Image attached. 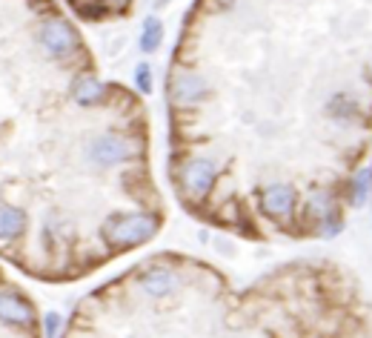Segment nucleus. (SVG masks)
Instances as JSON below:
<instances>
[{"label":"nucleus","mask_w":372,"mask_h":338,"mask_svg":"<svg viewBox=\"0 0 372 338\" xmlns=\"http://www.w3.org/2000/svg\"><path fill=\"white\" fill-rule=\"evenodd\" d=\"M138 152L135 141L129 138H123V135H100L92 141L89 147V158L100 167H115V164H123V161H129L132 155Z\"/></svg>","instance_id":"obj_3"},{"label":"nucleus","mask_w":372,"mask_h":338,"mask_svg":"<svg viewBox=\"0 0 372 338\" xmlns=\"http://www.w3.org/2000/svg\"><path fill=\"white\" fill-rule=\"evenodd\" d=\"M295 206V189L289 184H272L261 195V209L267 215H289Z\"/></svg>","instance_id":"obj_6"},{"label":"nucleus","mask_w":372,"mask_h":338,"mask_svg":"<svg viewBox=\"0 0 372 338\" xmlns=\"http://www.w3.org/2000/svg\"><path fill=\"white\" fill-rule=\"evenodd\" d=\"M158 230V221L152 215H123V218H109L103 223V236L117 244H141L149 241Z\"/></svg>","instance_id":"obj_1"},{"label":"nucleus","mask_w":372,"mask_h":338,"mask_svg":"<svg viewBox=\"0 0 372 338\" xmlns=\"http://www.w3.org/2000/svg\"><path fill=\"white\" fill-rule=\"evenodd\" d=\"M0 318L12 321V324H26L32 315H29V310L23 307V301H18V298L9 295V292H0Z\"/></svg>","instance_id":"obj_11"},{"label":"nucleus","mask_w":372,"mask_h":338,"mask_svg":"<svg viewBox=\"0 0 372 338\" xmlns=\"http://www.w3.org/2000/svg\"><path fill=\"white\" fill-rule=\"evenodd\" d=\"M309 209H312L318 218H329V215H332V198H329L326 192H315V195L309 198Z\"/></svg>","instance_id":"obj_14"},{"label":"nucleus","mask_w":372,"mask_h":338,"mask_svg":"<svg viewBox=\"0 0 372 338\" xmlns=\"http://www.w3.org/2000/svg\"><path fill=\"white\" fill-rule=\"evenodd\" d=\"M215 178H218V169L206 158H195V161H189L184 167V186H186V192L192 198H203L212 189Z\"/></svg>","instance_id":"obj_5"},{"label":"nucleus","mask_w":372,"mask_h":338,"mask_svg":"<svg viewBox=\"0 0 372 338\" xmlns=\"http://www.w3.org/2000/svg\"><path fill=\"white\" fill-rule=\"evenodd\" d=\"M23 223H26V218L21 209H15L9 204H0V241L18 238L23 233Z\"/></svg>","instance_id":"obj_8"},{"label":"nucleus","mask_w":372,"mask_h":338,"mask_svg":"<svg viewBox=\"0 0 372 338\" xmlns=\"http://www.w3.org/2000/svg\"><path fill=\"white\" fill-rule=\"evenodd\" d=\"M72 95H75V100H78L80 106H92V103H100V100H103L106 86H103L97 78L83 75V78H78V83H75Z\"/></svg>","instance_id":"obj_9"},{"label":"nucleus","mask_w":372,"mask_h":338,"mask_svg":"<svg viewBox=\"0 0 372 338\" xmlns=\"http://www.w3.org/2000/svg\"><path fill=\"white\" fill-rule=\"evenodd\" d=\"M161 43H164V23H161V18H155V15L144 18V23H141V35H138V46H141V52L152 55V52L161 49Z\"/></svg>","instance_id":"obj_7"},{"label":"nucleus","mask_w":372,"mask_h":338,"mask_svg":"<svg viewBox=\"0 0 372 338\" xmlns=\"http://www.w3.org/2000/svg\"><path fill=\"white\" fill-rule=\"evenodd\" d=\"M369 189H372V169L369 167H361L352 178V204L355 206H363L366 198H369Z\"/></svg>","instance_id":"obj_12"},{"label":"nucleus","mask_w":372,"mask_h":338,"mask_svg":"<svg viewBox=\"0 0 372 338\" xmlns=\"http://www.w3.org/2000/svg\"><path fill=\"white\" fill-rule=\"evenodd\" d=\"M144 290L149 292V295H155V298H161V295H169L172 290H175V275L169 273V270H152V273H147L144 275Z\"/></svg>","instance_id":"obj_10"},{"label":"nucleus","mask_w":372,"mask_h":338,"mask_svg":"<svg viewBox=\"0 0 372 338\" xmlns=\"http://www.w3.org/2000/svg\"><path fill=\"white\" fill-rule=\"evenodd\" d=\"M135 86H138V92L141 95H152V66L147 63V60H141L138 66H135Z\"/></svg>","instance_id":"obj_13"},{"label":"nucleus","mask_w":372,"mask_h":338,"mask_svg":"<svg viewBox=\"0 0 372 338\" xmlns=\"http://www.w3.org/2000/svg\"><path fill=\"white\" fill-rule=\"evenodd\" d=\"M58 327H60V315L46 312V338H58Z\"/></svg>","instance_id":"obj_15"},{"label":"nucleus","mask_w":372,"mask_h":338,"mask_svg":"<svg viewBox=\"0 0 372 338\" xmlns=\"http://www.w3.org/2000/svg\"><path fill=\"white\" fill-rule=\"evenodd\" d=\"M209 92V80L198 72H178L169 83V100L175 106H195L201 103V97H206Z\"/></svg>","instance_id":"obj_4"},{"label":"nucleus","mask_w":372,"mask_h":338,"mask_svg":"<svg viewBox=\"0 0 372 338\" xmlns=\"http://www.w3.org/2000/svg\"><path fill=\"white\" fill-rule=\"evenodd\" d=\"M41 46L46 49L49 58H69L75 49H78V32L72 23H66L63 18H49L43 26H41Z\"/></svg>","instance_id":"obj_2"},{"label":"nucleus","mask_w":372,"mask_h":338,"mask_svg":"<svg viewBox=\"0 0 372 338\" xmlns=\"http://www.w3.org/2000/svg\"><path fill=\"white\" fill-rule=\"evenodd\" d=\"M103 4H106V6H112V9H123V6L129 4V0H103Z\"/></svg>","instance_id":"obj_16"}]
</instances>
